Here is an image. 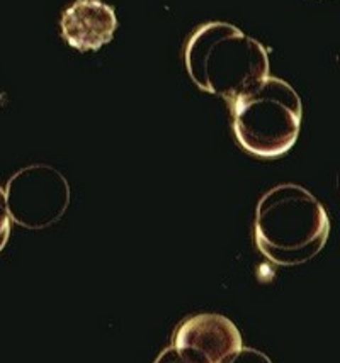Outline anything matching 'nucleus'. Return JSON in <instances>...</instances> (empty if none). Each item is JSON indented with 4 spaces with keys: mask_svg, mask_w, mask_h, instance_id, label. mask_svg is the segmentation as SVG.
Returning <instances> with one entry per match:
<instances>
[{
    "mask_svg": "<svg viewBox=\"0 0 340 363\" xmlns=\"http://www.w3.org/2000/svg\"><path fill=\"white\" fill-rule=\"evenodd\" d=\"M256 245L268 260L281 267L307 263L322 252L330 219L320 201L296 184H283L264 194L256 211Z\"/></svg>",
    "mask_w": 340,
    "mask_h": 363,
    "instance_id": "obj_1",
    "label": "nucleus"
},
{
    "mask_svg": "<svg viewBox=\"0 0 340 363\" xmlns=\"http://www.w3.org/2000/svg\"><path fill=\"white\" fill-rule=\"evenodd\" d=\"M186 68L197 87L230 104L269 77V56L236 26L208 23L189 38Z\"/></svg>",
    "mask_w": 340,
    "mask_h": 363,
    "instance_id": "obj_2",
    "label": "nucleus"
},
{
    "mask_svg": "<svg viewBox=\"0 0 340 363\" xmlns=\"http://www.w3.org/2000/svg\"><path fill=\"white\" fill-rule=\"evenodd\" d=\"M230 109L236 141L256 157L278 158L298 140L303 106L287 82L265 77L231 101Z\"/></svg>",
    "mask_w": 340,
    "mask_h": 363,
    "instance_id": "obj_3",
    "label": "nucleus"
},
{
    "mask_svg": "<svg viewBox=\"0 0 340 363\" xmlns=\"http://www.w3.org/2000/svg\"><path fill=\"white\" fill-rule=\"evenodd\" d=\"M6 204L11 221L28 229L58 223L70 204V187L57 168L31 165L7 182Z\"/></svg>",
    "mask_w": 340,
    "mask_h": 363,
    "instance_id": "obj_4",
    "label": "nucleus"
},
{
    "mask_svg": "<svg viewBox=\"0 0 340 363\" xmlns=\"http://www.w3.org/2000/svg\"><path fill=\"white\" fill-rule=\"evenodd\" d=\"M172 347L197 363H225L243 347L242 335L219 314H197L174 333Z\"/></svg>",
    "mask_w": 340,
    "mask_h": 363,
    "instance_id": "obj_5",
    "label": "nucleus"
},
{
    "mask_svg": "<svg viewBox=\"0 0 340 363\" xmlns=\"http://www.w3.org/2000/svg\"><path fill=\"white\" fill-rule=\"evenodd\" d=\"M118 19L102 0H75L62 16V34L79 51H96L113 40Z\"/></svg>",
    "mask_w": 340,
    "mask_h": 363,
    "instance_id": "obj_6",
    "label": "nucleus"
},
{
    "mask_svg": "<svg viewBox=\"0 0 340 363\" xmlns=\"http://www.w3.org/2000/svg\"><path fill=\"white\" fill-rule=\"evenodd\" d=\"M225 363H273V360L265 353L259 352V350L242 347L234 357L228 358Z\"/></svg>",
    "mask_w": 340,
    "mask_h": 363,
    "instance_id": "obj_7",
    "label": "nucleus"
},
{
    "mask_svg": "<svg viewBox=\"0 0 340 363\" xmlns=\"http://www.w3.org/2000/svg\"><path fill=\"white\" fill-rule=\"evenodd\" d=\"M9 235H11V218H9L7 213L6 192L0 187V252H2L4 246L7 245Z\"/></svg>",
    "mask_w": 340,
    "mask_h": 363,
    "instance_id": "obj_8",
    "label": "nucleus"
},
{
    "mask_svg": "<svg viewBox=\"0 0 340 363\" xmlns=\"http://www.w3.org/2000/svg\"><path fill=\"white\" fill-rule=\"evenodd\" d=\"M155 363H197V362L191 360V358L184 355L182 352H179L177 348L170 347L163 350L160 355H158L157 360H155Z\"/></svg>",
    "mask_w": 340,
    "mask_h": 363,
    "instance_id": "obj_9",
    "label": "nucleus"
}]
</instances>
